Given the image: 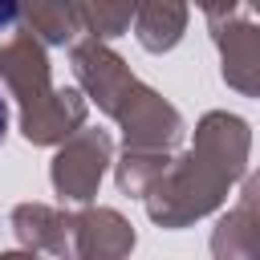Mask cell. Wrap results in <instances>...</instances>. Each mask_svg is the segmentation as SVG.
Here are the masks:
<instances>
[{"label":"cell","instance_id":"obj_1","mask_svg":"<svg viewBox=\"0 0 260 260\" xmlns=\"http://www.w3.org/2000/svg\"><path fill=\"white\" fill-rule=\"evenodd\" d=\"M4 126H8V110H4V102H0V138H4Z\"/></svg>","mask_w":260,"mask_h":260}]
</instances>
